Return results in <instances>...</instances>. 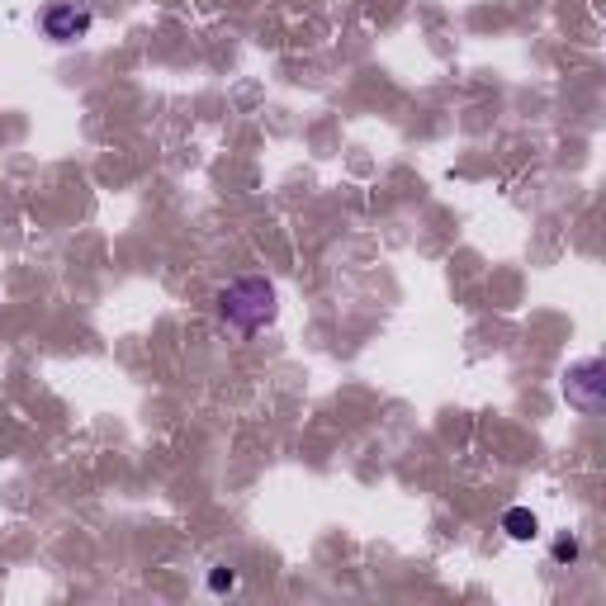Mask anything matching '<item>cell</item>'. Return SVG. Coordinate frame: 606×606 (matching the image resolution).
I'll use <instances>...</instances> for the list:
<instances>
[{
  "mask_svg": "<svg viewBox=\"0 0 606 606\" xmlns=\"http://www.w3.org/2000/svg\"><path fill=\"white\" fill-rule=\"evenodd\" d=\"M554 559H559V564H573V559H578V540H573V535H559V540H554Z\"/></svg>",
  "mask_w": 606,
  "mask_h": 606,
  "instance_id": "cell-5",
  "label": "cell"
},
{
  "mask_svg": "<svg viewBox=\"0 0 606 606\" xmlns=\"http://www.w3.org/2000/svg\"><path fill=\"white\" fill-rule=\"evenodd\" d=\"M602 360H578V365H569V375H564V398H569L578 412H588V417H597L602 412Z\"/></svg>",
  "mask_w": 606,
  "mask_h": 606,
  "instance_id": "cell-2",
  "label": "cell"
},
{
  "mask_svg": "<svg viewBox=\"0 0 606 606\" xmlns=\"http://www.w3.org/2000/svg\"><path fill=\"white\" fill-rule=\"evenodd\" d=\"M43 34L53 43H72V38H86L90 34V10L76 5V0H53L43 10Z\"/></svg>",
  "mask_w": 606,
  "mask_h": 606,
  "instance_id": "cell-3",
  "label": "cell"
},
{
  "mask_svg": "<svg viewBox=\"0 0 606 606\" xmlns=\"http://www.w3.org/2000/svg\"><path fill=\"white\" fill-rule=\"evenodd\" d=\"M218 313L228 327L237 332H261L270 318H275V285L261 280V275H247V280H232L223 294H218Z\"/></svg>",
  "mask_w": 606,
  "mask_h": 606,
  "instance_id": "cell-1",
  "label": "cell"
},
{
  "mask_svg": "<svg viewBox=\"0 0 606 606\" xmlns=\"http://www.w3.org/2000/svg\"><path fill=\"white\" fill-rule=\"evenodd\" d=\"M502 531L512 535V540H535V535H540V521H535L531 507H507V517H502Z\"/></svg>",
  "mask_w": 606,
  "mask_h": 606,
  "instance_id": "cell-4",
  "label": "cell"
},
{
  "mask_svg": "<svg viewBox=\"0 0 606 606\" xmlns=\"http://www.w3.org/2000/svg\"><path fill=\"white\" fill-rule=\"evenodd\" d=\"M209 588H214V592H228V588H232V569H214V573H209Z\"/></svg>",
  "mask_w": 606,
  "mask_h": 606,
  "instance_id": "cell-6",
  "label": "cell"
}]
</instances>
